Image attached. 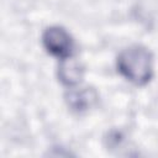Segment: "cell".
<instances>
[{
    "label": "cell",
    "instance_id": "cell-1",
    "mask_svg": "<svg viewBox=\"0 0 158 158\" xmlns=\"http://www.w3.org/2000/svg\"><path fill=\"white\" fill-rule=\"evenodd\" d=\"M118 72L130 81L143 85L153 74L152 54L142 46H131L121 51L117 57Z\"/></svg>",
    "mask_w": 158,
    "mask_h": 158
},
{
    "label": "cell",
    "instance_id": "cell-2",
    "mask_svg": "<svg viewBox=\"0 0 158 158\" xmlns=\"http://www.w3.org/2000/svg\"><path fill=\"white\" fill-rule=\"evenodd\" d=\"M44 48L53 56L62 58L72 56L73 40L70 35L62 27L52 26L48 27L42 37Z\"/></svg>",
    "mask_w": 158,
    "mask_h": 158
},
{
    "label": "cell",
    "instance_id": "cell-3",
    "mask_svg": "<svg viewBox=\"0 0 158 158\" xmlns=\"http://www.w3.org/2000/svg\"><path fill=\"white\" fill-rule=\"evenodd\" d=\"M83 67L72 56L62 58L58 67L59 80L65 85H75L83 78Z\"/></svg>",
    "mask_w": 158,
    "mask_h": 158
},
{
    "label": "cell",
    "instance_id": "cell-4",
    "mask_svg": "<svg viewBox=\"0 0 158 158\" xmlns=\"http://www.w3.org/2000/svg\"><path fill=\"white\" fill-rule=\"evenodd\" d=\"M68 105L78 112L88 110L95 101H96V93L93 89H78L70 90L67 94Z\"/></svg>",
    "mask_w": 158,
    "mask_h": 158
}]
</instances>
